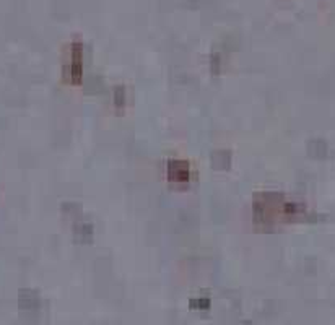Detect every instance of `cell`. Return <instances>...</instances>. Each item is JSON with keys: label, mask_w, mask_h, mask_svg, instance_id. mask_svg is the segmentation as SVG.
<instances>
[{"label": "cell", "mask_w": 335, "mask_h": 325, "mask_svg": "<svg viewBox=\"0 0 335 325\" xmlns=\"http://www.w3.org/2000/svg\"><path fill=\"white\" fill-rule=\"evenodd\" d=\"M189 176H190V169L186 161L171 160L167 163V179L171 182H187Z\"/></svg>", "instance_id": "2"}, {"label": "cell", "mask_w": 335, "mask_h": 325, "mask_svg": "<svg viewBox=\"0 0 335 325\" xmlns=\"http://www.w3.org/2000/svg\"><path fill=\"white\" fill-rule=\"evenodd\" d=\"M93 239V224L90 223H80L75 226V241L80 244L91 242Z\"/></svg>", "instance_id": "4"}, {"label": "cell", "mask_w": 335, "mask_h": 325, "mask_svg": "<svg viewBox=\"0 0 335 325\" xmlns=\"http://www.w3.org/2000/svg\"><path fill=\"white\" fill-rule=\"evenodd\" d=\"M211 164L215 169H230L231 152H213L211 153Z\"/></svg>", "instance_id": "3"}, {"label": "cell", "mask_w": 335, "mask_h": 325, "mask_svg": "<svg viewBox=\"0 0 335 325\" xmlns=\"http://www.w3.org/2000/svg\"><path fill=\"white\" fill-rule=\"evenodd\" d=\"M83 46L82 42H72V49H70V62L65 67V77L67 82L72 85L82 83V73H83Z\"/></svg>", "instance_id": "1"}, {"label": "cell", "mask_w": 335, "mask_h": 325, "mask_svg": "<svg viewBox=\"0 0 335 325\" xmlns=\"http://www.w3.org/2000/svg\"><path fill=\"white\" fill-rule=\"evenodd\" d=\"M309 153H311L313 156H317V158L325 156V143H324V142H319V148H316V145L311 143V145H309Z\"/></svg>", "instance_id": "6"}, {"label": "cell", "mask_w": 335, "mask_h": 325, "mask_svg": "<svg viewBox=\"0 0 335 325\" xmlns=\"http://www.w3.org/2000/svg\"><path fill=\"white\" fill-rule=\"evenodd\" d=\"M114 104H116V108L119 109L126 106V88L124 86H116V90H114Z\"/></svg>", "instance_id": "5"}, {"label": "cell", "mask_w": 335, "mask_h": 325, "mask_svg": "<svg viewBox=\"0 0 335 325\" xmlns=\"http://www.w3.org/2000/svg\"><path fill=\"white\" fill-rule=\"evenodd\" d=\"M218 64H220V56L213 54V56H211V72H213V73H218V70H220Z\"/></svg>", "instance_id": "7"}]
</instances>
